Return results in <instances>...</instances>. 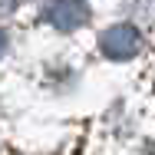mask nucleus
I'll return each instance as SVG.
<instances>
[{
  "label": "nucleus",
  "instance_id": "f257e3e1",
  "mask_svg": "<svg viewBox=\"0 0 155 155\" xmlns=\"http://www.w3.org/2000/svg\"><path fill=\"white\" fill-rule=\"evenodd\" d=\"M99 46H102V53L109 60H129L139 50V33H135V27H129V23H116V27H109V30L99 36Z\"/></svg>",
  "mask_w": 155,
  "mask_h": 155
},
{
  "label": "nucleus",
  "instance_id": "f03ea898",
  "mask_svg": "<svg viewBox=\"0 0 155 155\" xmlns=\"http://www.w3.org/2000/svg\"><path fill=\"white\" fill-rule=\"evenodd\" d=\"M43 17H46L56 30H76L79 23L89 20V10H86L83 0H50L46 10H43Z\"/></svg>",
  "mask_w": 155,
  "mask_h": 155
}]
</instances>
